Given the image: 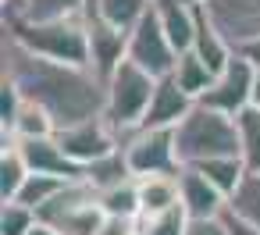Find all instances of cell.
Returning <instances> with one entry per match:
<instances>
[{
	"label": "cell",
	"mask_w": 260,
	"mask_h": 235,
	"mask_svg": "<svg viewBox=\"0 0 260 235\" xmlns=\"http://www.w3.org/2000/svg\"><path fill=\"white\" fill-rule=\"evenodd\" d=\"M128 61L139 64L143 72H150L153 79L171 75V68H175V61H178V50H175L171 40L164 36L153 4H150V11L128 29Z\"/></svg>",
	"instance_id": "cell-7"
},
{
	"label": "cell",
	"mask_w": 260,
	"mask_h": 235,
	"mask_svg": "<svg viewBox=\"0 0 260 235\" xmlns=\"http://www.w3.org/2000/svg\"><path fill=\"white\" fill-rule=\"evenodd\" d=\"M210 185H217L228 199L235 196V189L242 185V178H246V164H242V157H210V160H200V164H192Z\"/></svg>",
	"instance_id": "cell-22"
},
{
	"label": "cell",
	"mask_w": 260,
	"mask_h": 235,
	"mask_svg": "<svg viewBox=\"0 0 260 235\" xmlns=\"http://www.w3.org/2000/svg\"><path fill=\"white\" fill-rule=\"evenodd\" d=\"M253 61L246 57V54H232V61L214 75V86L196 100V104H203V107H210V111H221V114H228V118H239L246 107H249V96H253Z\"/></svg>",
	"instance_id": "cell-9"
},
{
	"label": "cell",
	"mask_w": 260,
	"mask_h": 235,
	"mask_svg": "<svg viewBox=\"0 0 260 235\" xmlns=\"http://www.w3.org/2000/svg\"><path fill=\"white\" fill-rule=\"evenodd\" d=\"M153 11L160 18L164 36L171 40V47L178 54L192 50V36H196V8L182 4V0H153Z\"/></svg>",
	"instance_id": "cell-16"
},
{
	"label": "cell",
	"mask_w": 260,
	"mask_h": 235,
	"mask_svg": "<svg viewBox=\"0 0 260 235\" xmlns=\"http://www.w3.org/2000/svg\"><path fill=\"white\" fill-rule=\"evenodd\" d=\"M171 79L178 82V89L182 93H189L192 100H200L210 86H214V72L192 54V50H185V54H178V61H175V68H171Z\"/></svg>",
	"instance_id": "cell-21"
},
{
	"label": "cell",
	"mask_w": 260,
	"mask_h": 235,
	"mask_svg": "<svg viewBox=\"0 0 260 235\" xmlns=\"http://www.w3.org/2000/svg\"><path fill=\"white\" fill-rule=\"evenodd\" d=\"M189 214L185 207H171L164 214H139V235H185Z\"/></svg>",
	"instance_id": "cell-29"
},
{
	"label": "cell",
	"mask_w": 260,
	"mask_h": 235,
	"mask_svg": "<svg viewBox=\"0 0 260 235\" xmlns=\"http://www.w3.org/2000/svg\"><path fill=\"white\" fill-rule=\"evenodd\" d=\"M128 178H136V175L128 171V164H125V153H121V150L86 167V182H89L96 192H104V189H111V185H121V182H128Z\"/></svg>",
	"instance_id": "cell-25"
},
{
	"label": "cell",
	"mask_w": 260,
	"mask_h": 235,
	"mask_svg": "<svg viewBox=\"0 0 260 235\" xmlns=\"http://www.w3.org/2000/svg\"><path fill=\"white\" fill-rule=\"evenodd\" d=\"M224 224H228V235H260V228L246 224L242 217H235V214H228V210H224Z\"/></svg>",
	"instance_id": "cell-33"
},
{
	"label": "cell",
	"mask_w": 260,
	"mask_h": 235,
	"mask_svg": "<svg viewBox=\"0 0 260 235\" xmlns=\"http://www.w3.org/2000/svg\"><path fill=\"white\" fill-rule=\"evenodd\" d=\"M239 54H246V57H249L253 64H260V40H253V43H249V47H242Z\"/></svg>",
	"instance_id": "cell-35"
},
{
	"label": "cell",
	"mask_w": 260,
	"mask_h": 235,
	"mask_svg": "<svg viewBox=\"0 0 260 235\" xmlns=\"http://www.w3.org/2000/svg\"><path fill=\"white\" fill-rule=\"evenodd\" d=\"M192 54L217 75L228 61H232V54H235V47L224 40V32L214 25V18L207 15V8H196V36H192Z\"/></svg>",
	"instance_id": "cell-15"
},
{
	"label": "cell",
	"mask_w": 260,
	"mask_h": 235,
	"mask_svg": "<svg viewBox=\"0 0 260 235\" xmlns=\"http://www.w3.org/2000/svg\"><path fill=\"white\" fill-rule=\"evenodd\" d=\"M192 107H196V100L189 93H182L171 75H164V79H157V89H153L150 111L143 118V128H175Z\"/></svg>",
	"instance_id": "cell-13"
},
{
	"label": "cell",
	"mask_w": 260,
	"mask_h": 235,
	"mask_svg": "<svg viewBox=\"0 0 260 235\" xmlns=\"http://www.w3.org/2000/svg\"><path fill=\"white\" fill-rule=\"evenodd\" d=\"M11 139H15V136H11ZM15 146L22 150L29 171L57 175V178H68V182L86 178V167H79L75 160H68V153H64L61 143H57V136H43V139H15Z\"/></svg>",
	"instance_id": "cell-12"
},
{
	"label": "cell",
	"mask_w": 260,
	"mask_h": 235,
	"mask_svg": "<svg viewBox=\"0 0 260 235\" xmlns=\"http://www.w3.org/2000/svg\"><path fill=\"white\" fill-rule=\"evenodd\" d=\"M185 235H228L224 214H221V217H189Z\"/></svg>",
	"instance_id": "cell-32"
},
{
	"label": "cell",
	"mask_w": 260,
	"mask_h": 235,
	"mask_svg": "<svg viewBox=\"0 0 260 235\" xmlns=\"http://www.w3.org/2000/svg\"><path fill=\"white\" fill-rule=\"evenodd\" d=\"M203 8L235 50L260 40V0H207Z\"/></svg>",
	"instance_id": "cell-10"
},
{
	"label": "cell",
	"mask_w": 260,
	"mask_h": 235,
	"mask_svg": "<svg viewBox=\"0 0 260 235\" xmlns=\"http://www.w3.org/2000/svg\"><path fill=\"white\" fill-rule=\"evenodd\" d=\"M86 11V0H18L4 15L25 18V22H50V18H72Z\"/></svg>",
	"instance_id": "cell-20"
},
{
	"label": "cell",
	"mask_w": 260,
	"mask_h": 235,
	"mask_svg": "<svg viewBox=\"0 0 260 235\" xmlns=\"http://www.w3.org/2000/svg\"><path fill=\"white\" fill-rule=\"evenodd\" d=\"M249 107L260 111V64L253 68V96H249Z\"/></svg>",
	"instance_id": "cell-34"
},
{
	"label": "cell",
	"mask_w": 260,
	"mask_h": 235,
	"mask_svg": "<svg viewBox=\"0 0 260 235\" xmlns=\"http://www.w3.org/2000/svg\"><path fill=\"white\" fill-rule=\"evenodd\" d=\"M175 153L182 167H192L210 157H239V121L196 104L175 125Z\"/></svg>",
	"instance_id": "cell-3"
},
{
	"label": "cell",
	"mask_w": 260,
	"mask_h": 235,
	"mask_svg": "<svg viewBox=\"0 0 260 235\" xmlns=\"http://www.w3.org/2000/svg\"><path fill=\"white\" fill-rule=\"evenodd\" d=\"M125 164L136 178L143 175H178V153H175V128H136L121 136Z\"/></svg>",
	"instance_id": "cell-6"
},
{
	"label": "cell",
	"mask_w": 260,
	"mask_h": 235,
	"mask_svg": "<svg viewBox=\"0 0 260 235\" xmlns=\"http://www.w3.org/2000/svg\"><path fill=\"white\" fill-rule=\"evenodd\" d=\"M68 185V178H57V175H40V171H32L29 178H25V185H22V192L15 196L18 203H25V207H32V210H43L61 189Z\"/></svg>",
	"instance_id": "cell-26"
},
{
	"label": "cell",
	"mask_w": 260,
	"mask_h": 235,
	"mask_svg": "<svg viewBox=\"0 0 260 235\" xmlns=\"http://www.w3.org/2000/svg\"><path fill=\"white\" fill-rule=\"evenodd\" d=\"M36 217L61 235H96L107 210L100 207V192L86 178H79L68 182L43 210H36Z\"/></svg>",
	"instance_id": "cell-5"
},
{
	"label": "cell",
	"mask_w": 260,
	"mask_h": 235,
	"mask_svg": "<svg viewBox=\"0 0 260 235\" xmlns=\"http://www.w3.org/2000/svg\"><path fill=\"white\" fill-rule=\"evenodd\" d=\"M178 182H182V207L189 217H221L228 210V196L217 185H210L196 167H182Z\"/></svg>",
	"instance_id": "cell-14"
},
{
	"label": "cell",
	"mask_w": 260,
	"mask_h": 235,
	"mask_svg": "<svg viewBox=\"0 0 260 235\" xmlns=\"http://www.w3.org/2000/svg\"><path fill=\"white\" fill-rule=\"evenodd\" d=\"M86 18V32H89V68L107 82L114 75V68L128 57V32L114 29L111 22L96 18V15H82Z\"/></svg>",
	"instance_id": "cell-11"
},
{
	"label": "cell",
	"mask_w": 260,
	"mask_h": 235,
	"mask_svg": "<svg viewBox=\"0 0 260 235\" xmlns=\"http://www.w3.org/2000/svg\"><path fill=\"white\" fill-rule=\"evenodd\" d=\"M0 143H4V146H0V203H8V199H15V196L22 192V185H25V178H29L32 171H29L22 150L15 146L11 132H4V139H0Z\"/></svg>",
	"instance_id": "cell-18"
},
{
	"label": "cell",
	"mask_w": 260,
	"mask_h": 235,
	"mask_svg": "<svg viewBox=\"0 0 260 235\" xmlns=\"http://www.w3.org/2000/svg\"><path fill=\"white\" fill-rule=\"evenodd\" d=\"M235 121H239V157L249 175H260V111L246 107Z\"/></svg>",
	"instance_id": "cell-24"
},
{
	"label": "cell",
	"mask_w": 260,
	"mask_h": 235,
	"mask_svg": "<svg viewBox=\"0 0 260 235\" xmlns=\"http://www.w3.org/2000/svg\"><path fill=\"white\" fill-rule=\"evenodd\" d=\"M182 4H189V8H203L207 0H182Z\"/></svg>",
	"instance_id": "cell-37"
},
{
	"label": "cell",
	"mask_w": 260,
	"mask_h": 235,
	"mask_svg": "<svg viewBox=\"0 0 260 235\" xmlns=\"http://www.w3.org/2000/svg\"><path fill=\"white\" fill-rule=\"evenodd\" d=\"M4 132H11L15 139H43V136H54V132H57V121H54L40 104L22 100V107H18L15 121H11Z\"/></svg>",
	"instance_id": "cell-23"
},
{
	"label": "cell",
	"mask_w": 260,
	"mask_h": 235,
	"mask_svg": "<svg viewBox=\"0 0 260 235\" xmlns=\"http://www.w3.org/2000/svg\"><path fill=\"white\" fill-rule=\"evenodd\" d=\"M96 235H139V217H114V214H107Z\"/></svg>",
	"instance_id": "cell-31"
},
{
	"label": "cell",
	"mask_w": 260,
	"mask_h": 235,
	"mask_svg": "<svg viewBox=\"0 0 260 235\" xmlns=\"http://www.w3.org/2000/svg\"><path fill=\"white\" fill-rule=\"evenodd\" d=\"M0 57H4V79H11L25 100L40 104L57 121V128L79 125V121H89V118L104 114L107 82L93 68L47 61V57L25 50L8 32L0 40Z\"/></svg>",
	"instance_id": "cell-1"
},
{
	"label": "cell",
	"mask_w": 260,
	"mask_h": 235,
	"mask_svg": "<svg viewBox=\"0 0 260 235\" xmlns=\"http://www.w3.org/2000/svg\"><path fill=\"white\" fill-rule=\"evenodd\" d=\"M4 32L15 36L25 50H32L47 61L89 68V32H86L82 15L50 18V22H25V18L4 15Z\"/></svg>",
	"instance_id": "cell-2"
},
{
	"label": "cell",
	"mask_w": 260,
	"mask_h": 235,
	"mask_svg": "<svg viewBox=\"0 0 260 235\" xmlns=\"http://www.w3.org/2000/svg\"><path fill=\"white\" fill-rule=\"evenodd\" d=\"M228 214L242 217L246 224L260 228V175H249L242 178V185L235 189V196L228 199Z\"/></svg>",
	"instance_id": "cell-27"
},
{
	"label": "cell",
	"mask_w": 260,
	"mask_h": 235,
	"mask_svg": "<svg viewBox=\"0 0 260 235\" xmlns=\"http://www.w3.org/2000/svg\"><path fill=\"white\" fill-rule=\"evenodd\" d=\"M29 235H61V231H54V228H50V224H43V221H36V224H32V231H29Z\"/></svg>",
	"instance_id": "cell-36"
},
{
	"label": "cell",
	"mask_w": 260,
	"mask_h": 235,
	"mask_svg": "<svg viewBox=\"0 0 260 235\" xmlns=\"http://www.w3.org/2000/svg\"><path fill=\"white\" fill-rule=\"evenodd\" d=\"M100 207L114 217H139V189H136V178L121 182V185H111L100 192Z\"/></svg>",
	"instance_id": "cell-28"
},
{
	"label": "cell",
	"mask_w": 260,
	"mask_h": 235,
	"mask_svg": "<svg viewBox=\"0 0 260 235\" xmlns=\"http://www.w3.org/2000/svg\"><path fill=\"white\" fill-rule=\"evenodd\" d=\"M61 150L68 153V160H75L79 167H89L111 153L121 150V136L114 132V125L100 114V118H89V121H79V125H64L54 132Z\"/></svg>",
	"instance_id": "cell-8"
},
{
	"label": "cell",
	"mask_w": 260,
	"mask_h": 235,
	"mask_svg": "<svg viewBox=\"0 0 260 235\" xmlns=\"http://www.w3.org/2000/svg\"><path fill=\"white\" fill-rule=\"evenodd\" d=\"M0 4H4V11H8V8H15V4H18V0H0Z\"/></svg>",
	"instance_id": "cell-38"
},
{
	"label": "cell",
	"mask_w": 260,
	"mask_h": 235,
	"mask_svg": "<svg viewBox=\"0 0 260 235\" xmlns=\"http://www.w3.org/2000/svg\"><path fill=\"white\" fill-rule=\"evenodd\" d=\"M157 79L150 72H143L139 64H132L128 57L114 68V75L107 79V104H104V118L114 125L118 136H128L136 128H143V118L150 111Z\"/></svg>",
	"instance_id": "cell-4"
},
{
	"label": "cell",
	"mask_w": 260,
	"mask_h": 235,
	"mask_svg": "<svg viewBox=\"0 0 260 235\" xmlns=\"http://www.w3.org/2000/svg\"><path fill=\"white\" fill-rule=\"evenodd\" d=\"M153 0H86V11L82 15H96L104 22H111L114 29H132L146 11H150Z\"/></svg>",
	"instance_id": "cell-19"
},
{
	"label": "cell",
	"mask_w": 260,
	"mask_h": 235,
	"mask_svg": "<svg viewBox=\"0 0 260 235\" xmlns=\"http://www.w3.org/2000/svg\"><path fill=\"white\" fill-rule=\"evenodd\" d=\"M178 175H143V178H136L139 210L143 214H164V210L178 207L182 203V182H178Z\"/></svg>",
	"instance_id": "cell-17"
},
{
	"label": "cell",
	"mask_w": 260,
	"mask_h": 235,
	"mask_svg": "<svg viewBox=\"0 0 260 235\" xmlns=\"http://www.w3.org/2000/svg\"><path fill=\"white\" fill-rule=\"evenodd\" d=\"M36 221H40L36 210L18 203V199H8L0 207V235H29Z\"/></svg>",
	"instance_id": "cell-30"
}]
</instances>
